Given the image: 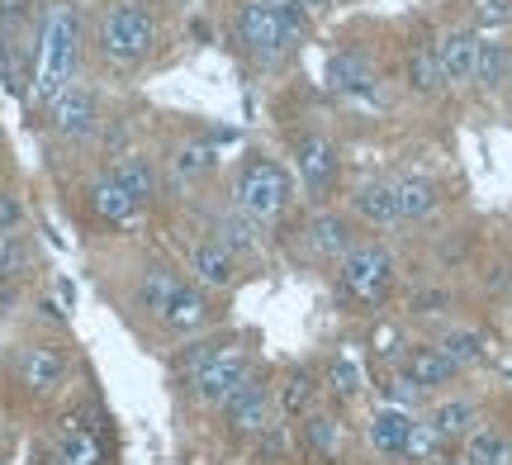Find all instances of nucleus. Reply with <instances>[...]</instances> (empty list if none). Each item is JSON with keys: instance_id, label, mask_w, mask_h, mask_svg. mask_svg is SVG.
I'll return each instance as SVG.
<instances>
[{"instance_id": "nucleus-24", "label": "nucleus", "mask_w": 512, "mask_h": 465, "mask_svg": "<svg viewBox=\"0 0 512 465\" xmlns=\"http://www.w3.org/2000/svg\"><path fill=\"white\" fill-rule=\"evenodd\" d=\"M114 181H119V186L128 190V195H133V200H138V205H147V200H157V195H162V181H157V167H152V162H147L143 152H133V157H119V162H114V171H110Z\"/></svg>"}, {"instance_id": "nucleus-7", "label": "nucleus", "mask_w": 512, "mask_h": 465, "mask_svg": "<svg viewBox=\"0 0 512 465\" xmlns=\"http://www.w3.org/2000/svg\"><path fill=\"white\" fill-rule=\"evenodd\" d=\"M48 119L62 138H86L100 124V95L91 86H62V91L48 100Z\"/></svg>"}, {"instance_id": "nucleus-26", "label": "nucleus", "mask_w": 512, "mask_h": 465, "mask_svg": "<svg viewBox=\"0 0 512 465\" xmlns=\"http://www.w3.org/2000/svg\"><path fill=\"white\" fill-rule=\"evenodd\" d=\"M403 81H408V91L437 95L441 86H446V76H441V62H437V48H413V53L403 57Z\"/></svg>"}, {"instance_id": "nucleus-14", "label": "nucleus", "mask_w": 512, "mask_h": 465, "mask_svg": "<svg viewBox=\"0 0 512 465\" xmlns=\"http://www.w3.org/2000/svg\"><path fill=\"white\" fill-rule=\"evenodd\" d=\"M328 86L342 95H375L380 86V72H375V62L366 53H356V48H342V53L328 57Z\"/></svg>"}, {"instance_id": "nucleus-20", "label": "nucleus", "mask_w": 512, "mask_h": 465, "mask_svg": "<svg viewBox=\"0 0 512 465\" xmlns=\"http://www.w3.org/2000/svg\"><path fill=\"white\" fill-rule=\"evenodd\" d=\"M181 290V276L171 271V266H147L143 276H138V290H133V304L143 309L147 318H157L162 323L166 304H171V295Z\"/></svg>"}, {"instance_id": "nucleus-16", "label": "nucleus", "mask_w": 512, "mask_h": 465, "mask_svg": "<svg viewBox=\"0 0 512 465\" xmlns=\"http://www.w3.org/2000/svg\"><path fill=\"white\" fill-rule=\"evenodd\" d=\"M351 209L375 228H389L399 224V190L389 186V181H361V186L351 190Z\"/></svg>"}, {"instance_id": "nucleus-40", "label": "nucleus", "mask_w": 512, "mask_h": 465, "mask_svg": "<svg viewBox=\"0 0 512 465\" xmlns=\"http://www.w3.org/2000/svg\"><path fill=\"white\" fill-rule=\"evenodd\" d=\"M375 342H380V356H389V361L399 356V333H394V328H380V333H375Z\"/></svg>"}, {"instance_id": "nucleus-29", "label": "nucleus", "mask_w": 512, "mask_h": 465, "mask_svg": "<svg viewBox=\"0 0 512 465\" xmlns=\"http://www.w3.org/2000/svg\"><path fill=\"white\" fill-rule=\"evenodd\" d=\"M512 72V53L503 48V43H484L479 38V57H475V81L484 86V91H498L503 81H508Z\"/></svg>"}, {"instance_id": "nucleus-39", "label": "nucleus", "mask_w": 512, "mask_h": 465, "mask_svg": "<svg viewBox=\"0 0 512 465\" xmlns=\"http://www.w3.org/2000/svg\"><path fill=\"white\" fill-rule=\"evenodd\" d=\"M441 304H446V295H441V290H432V295H418V299H413V314H437Z\"/></svg>"}, {"instance_id": "nucleus-21", "label": "nucleus", "mask_w": 512, "mask_h": 465, "mask_svg": "<svg viewBox=\"0 0 512 465\" xmlns=\"http://www.w3.org/2000/svg\"><path fill=\"white\" fill-rule=\"evenodd\" d=\"M408 428H413V413L408 409H394V404H384L375 418H370V447L380 451V456H403V442H408Z\"/></svg>"}, {"instance_id": "nucleus-17", "label": "nucleus", "mask_w": 512, "mask_h": 465, "mask_svg": "<svg viewBox=\"0 0 512 465\" xmlns=\"http://www.w3.org/2000/svg\"><path fill=\"white\" fill-rule=\"evenodd\" d=\"M456 361L441 352V347H413V352L403 356V375L418 385V390H437V385H451L456 380Z\"/></svg>"}, {"instance_id": "nucleus-33", "label": "nucleus", "mask_w": 512, "mask_h": 465, "mask_svg": "<svg viewBox=\"0 0 512 465\" xmlns=\"http://www.w3.org/2000/svg\"><path fill=\"white\" fill-rule=\"evenodd\" d=\"M441 442H446V437L437 432V423H432V418H413L408 442H403V461H432Z\"/></svg>"}, {"instance_id": "nucleus-2", "label": "nucleus", "mask_w": 512, "mask_h": 465, "mask_svg": "<svg viewBox=\"0 0 512 465\" xmlns=\"http://www.w3.org/2000/svg\"><path fill=\"white\" fill-rule=\"evenodd\" d=\"M233 205L256 219V224H271L285 214L290 205V171L271 162V157H252V162H242L238 176H233Z\"/></svg>"}, {"instance_id": "nucleus-44", "label": "nucleus", "mask_w": 512, "mask_h": 465, "mask_svg": "<svg viewBox=\"0 0 512 465\" xmlns=\"http://www.w3.org/2000/svg\"><path fill=\"white\" fill-rule=\"evenodd\" d=\"M508 86H512V72H508Z\"/></svg>"}, {"instance_id": "nucleus-11", "label": "nucleus", "mask_w": 512, "mask_h": 465, "mask_svg": "<svg viewBox=\"0 0 512 465\" xmlns=\"http://www.w3.org/2000/svg\"><path fill=\"white\" fill-rule=\"evenodd\" d=\"M304 247H309V257L318 261H342L356 247L351 238V224L347 214H332V209H318L309 224H304Z\"/></svg>"}, {"instance_id": "nucleus-31", "label": "nucleus", "mask_w": 512, "mask_h": 465, "mask_svg": "<svg viewBox=\"0 0 512 465\" xmlns=\"http://www.w3.org/2000/svg\"><path fill=\"white\" fill-rule=\"evenodd\" d=\"M313 394H318L313 375H304V371L285 375V385H280V409L290 413V418H309V413H313Z\"/></svg>"}, {"instance_id": "nucleus-3", "label": "nucleus", "mask_w": 512, "mask_h": 465, "mask_svg": "<svg viewBox=\"0 0 512 465\" xmlns=\"http://www.w3.org/2000/svg\"><path fill=\"white\" fill-rule=\"evenodd\" d=\"M76 38H81V24H76V10L72 5H57L48 24H43V43H38V95L53 100L67 76H72V62H76Z\"/></svg>"}, {"instance_id": "nucleus-15", "label": "nucleus", "mask_w": 512, "mask_h": 465, "mask_svg": "<svg viewBox=\"0 0 512 465\" xmlns=\"http://www.w3.org/2000/svg\"><path fill=\"white\" fill-rule=\"evenodd\" d=\"M475 57H479V38L470 34V29H451V34H441L437 62H441V76H446V86L475 81Z\"/></svg>"}, {"instance_id": "nucleus-10", "label": "nucleus", "mask_w": 512, "mask_h": 465, "mask_svg": "<svg viewBox=\"0 0 512 465\" xmlns=\"http://www.w3.org/2000/svg\"><path fill=\"white\" fill-rule=\"evenodd\" d=\"M190 271H195V280L209 285V290H233V285H238V271H242V257L233 247H223L219 238H200L190 247Z\"/></svg>"}, {"instance_id": "nucleus-32", "label": "nucleus", "mask_w": 512, "mask_h": 465, "mask_svg": "<svg viewBox=\"0 0 512 465\" xmlns=\"http://www.w3.org/2000/svg\"><path fill=\"white\" fill-rule=\"evenodd\" d=\"M441 352L451 356L456 366H475V361H484V337H479L475 328H446Z\"/></svg>"}, {"instance_id": "nucleus-4", "label": "nucleus", "mask_w": 512, "mask_h": 465, "mask_svg": "<svg viewBox=\"0 0 512 465\" xmlns=\"http://www.w3.org/2000/svg\"><path fill=\"white\" fill-rule=\"evenodd\" d=\"M342 295L361 299V304H380L389 295V285H394V257H389V247L380 242H361V247H351L347 257H342Z\"/></svg>"}, {"instance_id": "nucleus-25", "label": "nucleus", "mask_w": 512, "mask_h": 465, "mask_svg": "<svg viewBox=\"0 0 512 465\" xmlns=\"http://www.w3.org/2000/svg\"><path fill=\"white\" fill-rule=\"evenodd\" d=\"M394 190H399V219H427L441 205V186L432 176H403Z\"/></svg>"}, {"instance_id": "nucleus-30", "label": "nucleus", "mask_w": 512, "mask_h": 465, "mask_svg": "<svg viewBox=\"0 0 512 465\" xmlns=\"http://www.w3.org/2000/svg\"><path fill=\"white\" fill-rule=\"evenodd\" d=\"M432 423H437V432L451 442V437H470V432H475L479 413H475V404H470V399H446V404H437V409H432Z\"/></svg>"}, {"instance_id": "nucleus-8", "label": "nucleus", "mask_w": 512, "mask_h": 465, "mask_svg": "<svg viewBox=\"0 0 512 465\" xmlns=\"http://www.w3.org/2000/svg\"><path fill=\"white\" fill-rule=\"evenodd\" d=\"M247 380H252V356L247 352H219L200 375H195V394H200L204 404H228Z\"/></svg>"}, {"instance_id": "nucleus-43", "label": "nucleus", "mask_w": 512, "mask_h": 465, "mask_svg": "<svg viewBox=\"0 0 512 465\" xmlns=\"http://www.w3.org/2000/svg\"><path fill=\"white\" fill-rule=\"evenodd\" d=\"M437 465H465V461H437Z\"/></svg>"}, {"instance_id": "nucleus-6", "label": "nucleus", "mask_w": 512, "mask_h": 465, "mask_svg": "<svg viewBox=\"0 0 512 465\" xmlns=\"http://www.w3.org/2000/svg\"><path fill=\"white\" fill-rule=\"evenodd\" d=\"M294 171L299 181L313 190V195H328L342 176V157H337V143L323 138V133H299L294 138Z\"/></svg>"}, {"instance_id": "nucleus-27", "label": "nucleus", "mask_w": 512, "mask_h": 465, "mask_svg": "<svg viewBox=\"0 0 512 465\" xmlns=\"http://www.w3.org/2000/svg\"><path fill=\"white\" fill-rule=\"evenodd\" d=\"M465 465H512V437L498 428H475L465 442Z\"/></svg>"}, {"instance_id": "nucleus-13", "label": "nucleus", "mask_w": 512, "mask_h": 465, "mask_svg": "<svg viewBox=\"0 0 512 465\" xmlns=\"http://www.w3.org/2000/svg\"><path fill=\"white\" fill-rule=\"evenodd\" d=\"M223 413H228V428L238 432V437H261L266 423H271V394H266L261 380H247V385L223 404Z\"/></svg>"}, {"instance_id": "nucleus-38", "label": "nucleus", "mask_w": 512, "mask_h": 465, "mask_svg": "<svg viewBox=\"0 0 512 465\" xmlns=\"http://www.w3.org/2000/svg\"><path fill=\"white\" fill-rule=\"evenodd\" d=\"M479 24H508L512 19V0H479Z\"/></svg>"}, {"instance_id": "nucleus-12", "label": "nucleus", "mask_w": 512, "mask_h": 465, "mask_svg": "<svg viewBox=\"0 0 512 465\" xmlns=\"http://www.w3.org/2000/svg\"><path fill=\"white\" fill-rule=\"evenodd\" d=\"M86 200H91L95 219L110 224V228H133L138 219H143V205H138L114 176H95L91 186H86Z\"/></svg>"}, {"instance_id": "nucleus-23", "label": "nucleus", "mask_w": 512, "mask_h": 465, "mask_svg": "<svg viewBox=\"0 0 512 465\" xmlns=\"http://www.w3.org/2000/svg\"><path fill=\"white\" fill-rule=\"evenodd\" d=\"M57 465H105L100 437L81 423H62L57 428Z\"/></svg>"}, {"instance_id": "nucleus-42", "label": "nucleus", "mask_w": 512, "mask_h": 465, "mask_svg": "<svg viewBox=\"0 0 512 465\" xmlns=\"http://www.w3.org/2000/svg\"><path fill=\"white\" fill-rule=\"evenodd\" d=\"M0 465H5V442H0Z\"/></svg>"}, {"instance_id": "nucleus-5", "label": "nucleus", "mask_w": 512, "mask_h": 465, "mask_svg": "<svg viewBox=\"0 0 512 465\" xmlns=\"http://www.w3.org/2000/svg\"><path fill=\"white\" fill-rule=\"evenodd\" d=\"M233 34H238V43L256 62H280V57L290 53V34H285V24H280L275 0H247V5H238Z\"/></svg>"}, {"instance_id": "nucleus-41", "label": "nucleus", "mask_w": 512, "mask_h": 465, "mask_svg": "<svg viewBox=\"0 0 512 465\" xmlns=\"http://www.w3.org/2000/svg\"><path fill=\"white\" fill-rule=\"evenodd\" d=\"M332 5H337V0H304V10H309V15H328Z\"/></svg>"}, {"instance_id": "nucleus-34", "label": "nucleus", "mask_w": 512, "mask_h": 465, "mask_svg": "<svg viewBox=\"0 0 512 465\" xmlns=\"http://www.w3.org/2000/svg\"><path fill=\"white\" fill-rule=\"evenodd\" d=\"M328 385H332V394H342V399H356V394H361V385H366V375H361V361H356L351 352L332 356Z\"/></svg>"}, {"instance_id": "nucleus-35", "label": "nucleus", "mask_w": 512, "mask_h": 465, "mask_svg": "<svg viewBox=\"0 0 512 465\" xmlns=\"http://www.w3.org/2000/svg\"><path fill=\"white\" fill-rule=\"evenodd\" d=\"M275 10H280V24H285L290 43L309 34V10H304V0H275Z\"/></svg>"}, {"instance_id": "nucleus-22", "label": "nucleus", "mask_w": 512, "mask_h": 465, "mask_svg": "<svg viewBox=\"0 0 512 465\" xmlns=\"http://www.w3.org/2000/svg\"><path fill=\"white\" fill-rule=\"evenodd\" d=\"M171 167H176L181 181H204V176L219 171V148H214L209 138H181V143L171 148Z\"/></svg>"}, {"instance_id": "nucleus-37", "label": "nucleus", "mask_w": 512, "mask_h": 465, "mask_svg": "<svg viewBox=\"0 0 512 465\" xmlns=\"http://www.w3.org/2000/svg\"><path fill=\"white\" fill-rule=\"evenodd\" d=\"M19 224H24V205H19L10 190H0V233H10Z\"/></svg>"}, {"instance_id": "nucleus-28", "label": "nucleus", "mask_w": 512, "mask_h": 465, "mask_svg": "<svg viewBox=\"0 0 512 465\" xmlns=\"http://www.w3.org/2000/svg\"><path fill=\"white\" fill-rule=\"evenodd\" d=\"M304 447L318 461H337V451H342V423L332 413H309L304 418Z\"/></svg>"}, {"instance_id": "nucleus-18", "label": "nucleus", "mask_w": 512, "mask_h": 465, "mask_svg": "<svg viewBox=\"0 0 512 465\" xmlns=\"http://www.w3.org/2000/svg\"><path fill=\"white\" fill-rule=\"evenodd\" d=\"M204 323H209V299H204L200 285L181 280V290L171 295V304H166V314H162V328L166 333H195Z\"/></svg>"}, {"instance_id": "nucleus-1", "label": "nucleus", "mask_w": 512, "mask_h": 465, "mask_svg": "<svg viewBox=\"0 0 512 465\" xmlns=\"http://www.w3.org/2000/svg\"><path fill=\"white\" fill-rule=\"evenodd\" d=\"M95 43H100V57H105V62H114V67H138V62L152 53V43H157V19H152V10H147L143 0H119V5L105 10Z\"/></svg>"}, {"instance_id": "nucleus-19", "label": "nucleus", "mask_w": 512, "mask_h": 465, "mask_svg": "<svg viewBox=\"0 0 512 465\" xmlns=\"http://www.w3.org/2000/svg\"><path fill=\"white\" fill-rule=\"evenodd\" d=\"M209 228H214V238H219L223 247H233L238 257H256V252H261V224H256V219H247L238 205L219 209V214L209 219Z\"/></svg>"}, {"instance_id": "nucleus-36", "label": "nucleus", "mask_w": 512, "mask_h": 465, "mask_svg": "<svg viewBox=\"0 0 512 465\" xmlns=\"http://www.w3.org/2000/svg\"><path fill=\"white\" fill-rule=\"evenodd\" d=\"M384 390H389V399H394V409H413V404H418V394H422L403 371L389 375V385H384Z\"/></svg>"}, {"instance_id": "nucleus-9", "label": "nucleus", "mask_w": 512, "mask_h": 465, "mask_svg": "<svg viewBox=\"0 0 512 465\" xmlns=\"http://www.w3.org/2000/svg\"><path fill=\"white\" fill-rule=\"evenodd\" d=\"M15 380L29 394H53L62 380H67V356L57 347H43V342H29L15 352Z\"/></svg>"}]
</instances>
